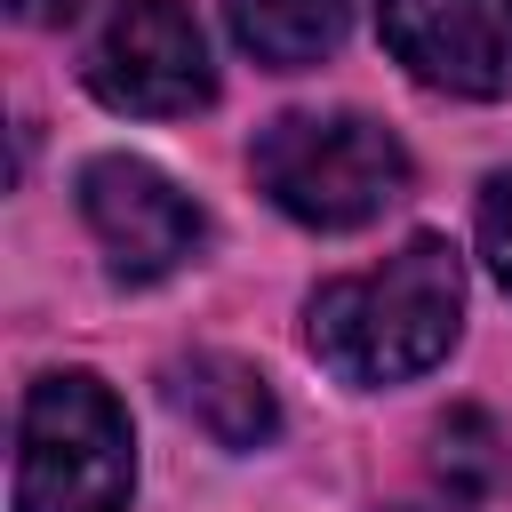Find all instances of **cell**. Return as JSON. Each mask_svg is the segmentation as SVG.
Masks as SVG:
<instances>
[{"label":"cell","mask_w":512,"mask_h":512,"mask_svg":"<svg viewBox=\"0 0 512 512\" xmlns=\"http://www.w3.org/2000/svg\"><path fill=\"white\" fill-rule=\"evenodd\" d=\"M456 328H464V264L440 232L400 240L376 272L328 280L304 304V336L320 368H336L344 384H408L448 360Z\"/></svg>","instance_id":"cell-1"},{"label":"cell","mask_w":512,"mask_h":512,"mask_svg":"<svg viewBox=\"0 0 512 512\" xmlns=\"http://www.w3.org/2000/svg\"><path fill=\"white\" fill-rule=\"evenodd\" d=\"M264 200L312 232H352L408 192V152L368 112H280L248 152Z\"/></svg>","instance_id":"cell-2"},{"label":"cell","mask_w":512,"mask_h":512,"mask_svg":"<svg viewBox=\"0 0 512 512\" xmlns=\"http://www.w3.org/2000/svg\"><path fill=\"white\" fill-rule=\"evenodd\" d=\"M136 440L104 376L56 368L16 416V512H128Z\"/></svg>","instance_id":"cell-3"},{"label":"cell","mask_w":512,"mask_h":512,"mask_svg":"<svg viewBox=\"0 0 512 512\" xmlns=\"http://www.w3.org/2000/svg\"><path fill=\"white\" fill-rule=\"evenodd\" d=\"M88 88L112 112L136 120H176L200 112L216 96V64H208V32L184 0H120L88 48Z\"/></svg>","instance_id":"cell-4"},{"label":"cell","mask_w":512,"mask_h":512,"mask_svg":"<svg viewBox=\"0 0 512 512\" xmlns=\"http://www.w3.org/2000/svg\"><path fill=\"white\" fill-rule=\"evenodd\" d=\"M80 216H88L112 280H168L208 240L192 192H176V176H160L136 152H104L80 168Z\"/></svg>","instance_id":"cell-5"},{"label":"cell","mask_w":512,"mask_h":512,"mask_svg":"<svg viewBox=\"0 0 512 512\" xmlns=\"http://www.w3.org/2000/svg\"><path fill=\"white\" fill-rule=\"evenodd\" d=\"M384 48L448 96H512V0H376Z\"/></svg>","instance_id":"cell-6"},{"label":"cell","mask_w":512,"mask_h":512,"mask_svg":"<svg viewBox=\"0 0 512 512\" xmlns=\"http://www.w3.org/2000/svg\"><path fill=\"white\" fill-rule=\"evenodd\" d=\"M168 408H176L192 432H208L216 448H264V440L280 432V400H272L264 368H248V360H232V352H192V360H176V368H168Z\"/></svg>","instance_id":"cell-7"},{"label":"cell","mask_w":512,"mask_h":512,"mask_svg":"<svg viewBox=\"0 0 512 512\" xmlns=\"http://www.w3.org/2000/svg\"><path fill=\"white\" fill-rule=\"evenodd\" d=\"M224 16L232 40L272 72H304L344 40V0H224Z\"/></svg>","instance_id":"cell-8"},{"label":"cell","mask_w":512,"mask_h":512,"mask_svg":"<svg viewBox=\"0 0 512 512\" xmlns=\"http://www.w3.org/2000/svg\"><path fill=\"white\" fill-rule=\"evenodd\" d=\"M432 472H440L456 496H488V488L512 472V448H504V432H496L480 408H456V416L432 432Z\"/></svg>","instance_id":"cell-9"},{"label":"cell","mask_w":512,"mask_h":512,"mask_svg":"<svg viewBox=\"0 0 512 512\" xmlns=\"http://www.w3.org/2000/svg\"><path fill=\"white\" fill-rule=\"evenodd\" d=\"M472 240H480V264L496 272V288H512V168H496V176L480 184Z\"/></svg>","instance_id":"cell-10"},{"label":"cell","mask_w":512,"mask_h":512,"mask_svg":"<svg viewBox=\"0 0 512 512\" xmlns=\"http://www.w3.org/2000/svg\"><path fill=\"white\" fill-rule=\"evenodd\" d=\"M8 8H16L24 24H64V16H80L88 0H8Z\"/></svg>","instance_id":"cell-11"},{"label":"cell","mask_w":512,"mask_h":512,"mask_svg":"<svg viewBox=\"0 0 512 512\" xmlns=\"http://www.w3.org/2000/svg\"><path fill=\"white\" fill-rule=\"evenodd\" d=\"M400 512H432V504H400Z\"/></svg>","instance_id":"cell-12"}]
</instances>
